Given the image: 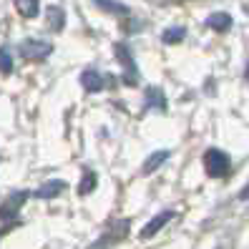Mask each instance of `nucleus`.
<instances>
[{"mask_svg":"<svg viewBox=\"0 0 249 249\" xmlns=\"http://www.w3.org/2000/svg\"><path fill=\"white\" fill-rule=\"evenodd\" d=\"M13 71V58L8 48H0V73H10Z\"/></svg>","mask_w":249,"mask_h":249,"instance_id":"nucleus-16","label":"nucleus"},{"mask_svg":"<svg viewBox=\"0 0 249 249\" xmlns=\"http://www.w3.org/2000/svg\"><path fill=\"white\" fill-rule=\"evenodd\" d=\"M207 25L214 28V31H219V33H224V31L231 28V16L229 13H212V16L207 18Z\"/></svg>","mask_w":249,"mask_h":249,"instance_id":"nucleus-11","label":"nucleus"},{"mask_svg":"<svg viewBox=\"0 0 249 249\" xmlns=\"http://www.w3.org/2000/svg\"><path fill=\"white\" fill-rule=\"evenodd\" d=\"M184 36H186V31L177 25V28H169V31H164L161 40H164V43H181V40H184Z\"/></svg>","mask_w":249,"mask_h":249,"instance_id":"nucleus-14","label":"nucleus"},{"mask_svg":"<svg viewBox=\"0 0 249 249\" xmlns=\"http://www.w3.org/2000/svg\"><path fill=\"white\" fill-rule=\"evenodd\" d=\"M53 46L46 40H38V38H28L20 43V55L25 58V61H43L46 55H51Z\"/></svg>","mask_w":249,"mask_h":249,"instance_id":"nucleus-3","label":"nucleus"},{"mask_svg":"<svg viewBox=\"0 0 249 249\" xmlns=\"http://www.w3.org/2000/svg\"><path fill=\"white\" fill-rule=\"evenodd\" d=\"M28 199V192H13L10 194V199L0 207V219H13L18 214V209H20V204Z\"/></svg>","mask_w":249,"mask_h":249,"instance_id":"nucleus-6","label":"nucleus"},{"mask_svg":"<svg viewBox=\"0 0 249 249\" xmlns=\"http://www.w3.org/2000/svg\"><path fill=\"white\" fill-rule=\"evenodd\" d=\"M93 186H96V174H93V171H89V174L83 177V181L78 184V194H81V196L91 194V192H93Z\"/></svg>","mask_w":249,"mask_h":249,"instance_id":"nucleus-15","label":"nucleus"},{"mask_svg":"<svg viewBox=\"0 0 249 249\" xmlns=\"http://www.w3.org/2000/svg\"><path fill=\"white\" fill-rule=\"evenodd\" d=\"M169 159V149H161V151H154L149 159H146V164H143V174H151V171H156L164 161Z\"/></svg>","mask_w":249,"mask_h":249,"instance_id":"nucleus-12","label":"nucleus"},{"mask_svg":"<svg viewBox=\"0 0 249 249\" xmlns=\"http://www.w3.org/2000/svg\"><path fill=\"white\" fill-rule=\"evenodd\" d=\"M204 169H207V174L212 179H222L231 169V159L222 149H209L204 154Z\"/></svg>","mask_w":249,"mask_h":249,"instance_id":"nucleus-1","label":"nucleus"},{"mask_svg":"<svg viewBox=\"0 0 249 249\" xmlns=\"http://www.w3.org/2000/svg\"><path fill=\"white\" fill-rule=\"evenodd\" d=\"M63 189H66V181H46V184H43V186H38L36 189V196L38 199H55V196H61L63 194Z\"/></svg>","mask_w":249,"mask_h":249,"instance_id":"nucleus-8","label":"nucleus"},{"mask_svg":"<svg viewBox=\"0 0 249 249\" xmlns=\"http://www.w3.org/2000/svg\"><path fill=\"white\" fill-rule=\"evenodd\" d=\"M143 104H146V108H154L159 113H164L166 111V96L159 86H149L146 93H143Z\"/></svg>","mask_w":249,"mask_h":249,"instance_id":"nucleus-5","label":"nucleus"},{"mask_svg":"<svg viewBox=\"0 0 249 249\" xmlns=\"http://www.w3.org/2000/svg\"><path fill=\"white\" fill-rule=\"evenodd\" d=\"M239 199H249V184L242 189V194H239Z\"/></svg>","mask_w":249,"mask_h":249,"instance_id":"nucleus-17","label":"nucleus"},{"mask_svg":"<svg viewBox=\"0 0 249 249\" xmlns=\"http://www.w3.org/2000/svg\"><path fill=\"white\" fill-rule=\"evenodd\" d=\"M93 3H96L101 10L111 13V16H119V18H126V16H128V8H126L124 3H119V0H93Z\"/></svg>","mask_w":249,"mask_h":249,"instance_id":"nucleus-10","label":"nucleus"},{"mask_svg":"<svg viewBox=\"0 0 249 249\" xmlns=\"http://www.w3.org/2000/svg\"><path fill=\"white\" fill-rule=\"evenodd\" d=\"M46 23L51 31H63V23H66V13L61 5H48V16H46Z\"/></svg>","mask_w":249,"mask_h":249,"instance_id":"nucleus-9","label":"nucleus"},{"mask_svg":"<svg viewBox=\"0 0 249 249\" xmlns=\"http://www.w3.org/2000/svg\"><path fill=\"white\" fill-rule=\"evenodd\" d=\"M244 78L249 81V63H247V71H244Z\"/></svg>","mask_w":249,"mask_h":249,"instance_id":"nucleus-18","label":"nucleus"},{"mask_svg":"<svg viewBox=\"0 0 249 249\" xmlns=\"http://www.w3.org/2000/svg\"><path fill=\"white\" fill-rule=\"evenodd\" d=\"M171 219H174V212H171V209H166V212H159V214L151 219V222H146V224H143V229H141L139 237H141V239H149V237H154V234H156L161 227H164V224H169Z\"/></svg>","mask_w":249,"mask_h":249,"instance_id":"nucleus-4","label":"nucleus"},{"mask_svg":"<svg viewBox=\"0 0 249 249\" xmlns=\"http://www.w3.org/2000/svg\"><path fill=\"white\" fill-rule=\"evenodd\" d=\"M116 58H119V63L124 66V81L126 83H131V86H134V83H139V68H136V58H134V53H131L126 46H124V43H116Z\"/></svg>","mask_w":249,"mask_h":249,"instance_id":"nucleus-2","label":"nucleus"},{"mask_svg":"<svg viewBox=\"0 0 249 249\" xmlns=\"http://www.w3.org/2000/svg\"><path fill=\"white\" fill-rule=\"evenodd\" d=\"M3 231H5V229H0V237H3Z\"/></svg>","mask_w":249,"mask_h":249,"instance_id":"nucleus-19","label":"nucleus"},{"mask_svg":"<svg viewBox=\"0 0 249 249\" xmlns=\"http://www.w3.org/2000/svg\"><path fill=\"white\" fill-rule=\"evenodd\" d=\"M16 8L23 18H36L38 10H40V3L38 0H16Z\"/></svg>","mask_w":249,"mask_h":249,"instance_id":"nucleus-13","label":"nucleus"},{"mask_svg":"<svg viewBox=\"0 0 249 249\" xmlns=\"http://www.w3.org/2000/svg\"><path fill=\"white\" fill-rule=\"evenodd\" d=\"M81 83H83V89L91 91V93L104 91V76H101L98 71H93V68H89V71L81 73Z\"/></svg>","mask_w":249,"mask_h":249,"instance_id":"nucleus-7","label":"nucleus"}]
</instances>
